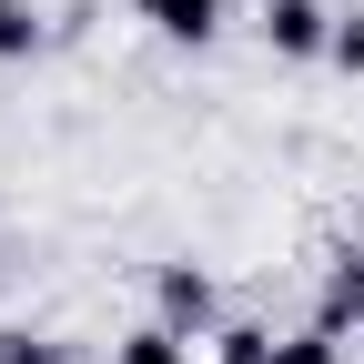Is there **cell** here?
<instances>
[{
  "label": "cell",
  "instance_id": "obj_5",
  "mask_svg": "<svg viewBox=\"0 0 364 364\" xmlns=\"http://www.w3.org/2000/svg\"><path fill=\"white\" fill-rule=\"evenodd\" d=\"M112 364H193V334H172V324H142V334H122Z\"/></svg>",
  "mask_w": 364,
  "mask_h": 364
},
{
  "label": "cell",
  "instance_id": "obj_2",
  "mask_svg": "<svg viewBox=\"0 0 364 364\" xmlns=\"http://www.w3.org/2000/svg\"><path fill=\"white\" fill-rule=\"evenodd\" d=\"M152 294H162V324H172V334H203V324H213V273H203V263H162Z\"/></svg>",
  "mask_w": 364,
  "mask_h": 364
},
{
  "label": "cell",
  "instance_id": "obj_3",
  "mask_svg": "<svg viewBox=\"0 0 364 364\" xmlns=\"http://www.w3.org/2000/svg\"><path fill=\"white\" fill-rule=\"evenodd\" d=\"M142 21H152L162 41H193V51H203V41L223 31V0H142Z\"/></svg>",
  "mask_w": 364,
  "mask_h": 364
},
{
  "label": "cell",
  "instance_id": "obj_7",
  "mask_svg": "<svg viewBox=\"0 0 364 364\" xmlns=\"http://www.w3.org/2000/svg\"><path fill=\"white\" fill-rule=\"evenodd\" d=\"M213 364H273V334L263 324H223L213 334Z\"/></svg>",
  "mask_w": 364,
  "mask_h": 364
},
{
  "label": "cell",
  "instance_id": "obj_1",
  "mask_svg": "<svg viewBox=\"0 0 364 364\" xmlns=\"http://www.w3.org/2000/svg\"><path fill=\"white\" fill-rule=\"evenodd\" d=\"M263 41H273L284 61H314V51L334 41V11H324V0H263Z\"/></svg>",
  "mask_w": 364,
  "mask_h": 364
},
{
  "label": "cell",
  "instance_id": "obj_6",
  "mask_svg": "<svg viewBox=\"0 0 364 364\" xmlns=\"http://www.w3.org/2000/svg\"><path fill=\"white\" fill-rule=\"evenodd\" d=\"M273 364H344V334H334V324H304V334L273 344Z\"/></svg>",
  "mask_w": 364,
  "mask_h": 364
},
{
  "label": "cell",
  "instance_id": "obj_10",
  "mask_svg": "<svg viewBox=\"0 0 364 364\" xmlns=\"http://www.w3.org/2000/svg\"><path fill=\"white\" fill-rule=\"evenodd\" d=\"M324 61H334V71H364V21H334V41H324Z\"/></svg>",
  "mask_w": 364,
  "mask_h": 364
},
{
  "label": "cell",
  "instance_id": "obj_9",
  "mask_svg": "<svg viewBox=\"0 0 364 364\" xmlns=\"http://www.w3.org/2000/svg\"><path fill=\"white\" fill-rule=\"evenodd\" d=\"M31 51H41V21L21 0H0V61H31Z\"/></svg>",
  "mask_w": 364,
  "mask_h": 364
},
{
  "label": "cell",
  "instance_id": "obj_4",
  "mask_svg": "<svg viewBox=\"0 0 364 364\" xmlns=\"http://www.w3.org/2000/svg\"><path fill=\"white\" fill-rule=\"evenodd\" d=\"M324 324H334V334L364 324V253H344V263L324 273Z\"/></svg>",
  "mask_w": 364,
  "mask_h": 364
},
{
  "label": "cell",
  "instance_id": "obj_8",
  "mask_svg": "<svg viewBox=\"0 0 364 364\" xmlns=\"http://www.w3.org/2000/svg\"><path fill=\"white\" fill-rule=\"evenodd\" d=\"M0 364H71L51 334H31V324H0Z\"/></svg>",
  "mask_w": 364,
  "mask_h": 364
}]
</instances>
